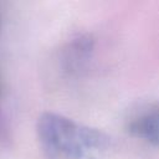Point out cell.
<instances>
[{"label":"cell","instance_id":"cell-5","mask_svg":"<svg viewBox=\"0 0 159 159\" xmlns=\"http://www.w3.org/2000/svg\"><path fill=\"white\" fill-rule=\"evenodd\" d=\"M0 31H1V12H0Z\"/></svg>","mask_w":159,"mask_h":159},{"label":"cell","instance_id":"cell-4","mask_svg":"<svg viewBox=\"0 0 159 159\" xmlns=\"http://www.w3.org/2000/svg\"><path fill=\"white\" fill-rule=\"evenodd\" d=\"M1 92H2V75H1V70H0V98H1Z\"/></svg>","mask_w":159,"mask_h":159},{"label":"cell","instance_id":"cell-3","mask_svg":"<svg viewBox=\"0 0 159 159\" xmlns=\"http://www.w3.org/2000/svg\"><path fill=\"white\" fill-rule=\"evenodd\" d=\"M127 129L133 137L159 148V103L144 106L134 112L128 119Z\"/></svg>","mask_w":159,"mask_h":159},{"label":"cell","instance_id":"cell-2","mask_svg":"<svg viewBox=\"0 0 159 159\" xmlns=\"http://www.w3.org/2000/svg\"><path fill=\"white\" fill-rule=\"evenodd\" d=\"M94 51V39L88 34L71 39L61 50L60 66L68 76H77L86 70Z\"/></svg>","mask_w":159,"mask_h":159},{"label":"cell","instance_id":"cell-1","mask_svg":"<svg viewBox=\"0 0 159 159\" xmlns=\"http://www.w3.org/2000/svg\"><path fill=\"white\" fill-rule=\"evenodd\" d=\"M36 133L45 159H103L112 148L104 132L53 112L39 117Z\"/></svg>","mask_w":159,"mask_h":159}]
</instances>
